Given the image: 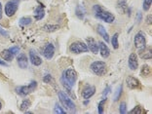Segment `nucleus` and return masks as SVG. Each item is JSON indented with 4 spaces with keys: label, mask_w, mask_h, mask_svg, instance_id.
<instances>
[{
    "label": "nucleus",
    "mask_w": 152,
    "mask_h": 114,
    "mask_svg": "<svg viewBox=\"0 0 152 114\" xmlns=\"http://www.w3.org/2000/svg\"><path fill=\"white\" fill-rule=\"evenodd\" d=\"M88 103H89V99H86V101L84 102V104L86 105V104H88Z\"/></svg>",
    "instance_id": "41"
},
{
    "label": "nucleus",
    "mask_w": 152,
    "mask_h": 114,
    "mask_svg": "<svg viewBox=\"0 0 152 114\" xmlns=\"http://www.w3.org/2000/svg\"><path fill=\"white\" fill-rule=\"evenodd\" d=\"M0 55H1L3 60L6 61H12L13 58H14V55L11 53V51H10L9 49L3 50L1 53H0Z\"/></svg>",
    "instance_id": "20"
},
{
    "label": "nucleus",
    "mask_w": 152,
    "mask_h": 114,
    "mask_svg": "<svg viewBox=\"0 0 152 114\" xmlns=\"http://www.w3.org/2000/svg\"><path fill=\"white\" fill-rule=\"evenodd\" d=\"M19 3H20V0H10V1L7 2L4 8L6 15L8 17H13L15 15L16 12L18 11Z\"/></svg>",
    "instance_id": "6"
},
{
    "label": "nucleus",
    "mask_w": 152,
    "mask_h": 114,
    "mask_svg": "<svg viewBox=\"0 0 152 114\" xmlns=\"http://www.w3.org/2000/svg\"><path fill=\"white\" fill-rule=\"evenodd\" d=\"M93 12H94L96 18L102 20L107 23H111L115 20V17H114L113 14L104 10L101 5H94V7H93Z\"/></svg>",
    "instance_id": "1"
},
{
    "label": "nucleus",
    "mask_w": 152,
    "mask_h": 114,
    "mask_svg": "<svg viewBox=\"0 0 152 114\" xmlns=\"http://www.w3.org/2000/svg\"><path fill=\"white\" fill-rule=\"evenodd\" d=\"M58 96L60 102H61V104H63L64 107H65L68 110H70V111H75V108H76L75 103L71 99V98L68 96V95L66 94V93H64L63 91H58Z\"/></svg>",
    "instance_id": "2"
},
{
    "label": "nucleus",
    "mask_w": 152,
    "mask_h": 114,
    "mask_svg": "<svg viewBox=\"0 0 152 114\" xmlns=\"http://www.w3.org/2000/svg\"><path fill=\"white\" fill-rule=\"evenodd\" d=\"M2 16H3V12H2V4L0 2V20L2 19Z\"/></svg>",
    "instance_id": "38"
},
{
    "label": "nucleus",
    "mask_w": 152,
    "mask_h": 114,
    "mask_svg": "<svg viewBox=\"0 0 152 114\" xmlns=\"http://www.w3.org/2000/svg\"><path fill=\"white\" fill-rule=\"evenodd\" d=\"M54 112L58 113V114H65V110L61 107L60 104L56 103V104H55V107H54Z\"/></svg>",
    "instance_id": "27"
},
{
    "label": "nucleus",
    "mask_w": 152,
    "mask_h": 114,
    "mask_svg": "<svg viewBox=\"0 0 152 114\" xmlns=\"http://www.w3.org/2000/svg\"><path fill=\"white\" fill-rule=\"evenodd\" d=\"M17 61H18L19 66L22 68V69H26V68H27V65H28V60H27V57L23 53L19 54L18 58H17Z\"/></svg>",
    "instance_id": "15"
},
{
    "label": "nucleus",
    "mask_w": 152,
    "mask_h": 114,
    "mask_svg": "<svg viewBox=\"0 0 152 114\" xmlns=\"http://www.w3.org/2000/svg\"><path fill=\"white\" fill-rule=\"evenodd\" d=\"M128 64L131 70H137L139 67V61H137V56L134 53H132L129 56V60H128Z\"/></svg>",
    "instance_id": "12"
},
{
    "label": "nucleus",
    "mask_w": 152,
    "mask_h": 114,
    "mask_svg": "<svg viewBox=\"0 0 152 114\" xmlns=\"http://www.w3.org/2000/svg\"><path fill=\"white\" fill-rule=\"evenodd\" d=\"M1 108H2V103H1V102H0V110H1Z\"/></svg>",
    "instance_id": "42"
},
{
    "label": "nucleus",
    "mask_w": 152,
    "mask_h": 114,
    "mask_svg": "<svg viewBox=\"0 0 152 114\" xmlns=\"http://www.w3.org/2000/svg\"><path fill=\"white\" fill-rule=\"evenodd\" d=\"M118 5H119V7H121V11H122L123 13H125V12H127L128 11V6H127V3H126V1L125 0H122V1H120L119 3H118Z\"/></svg>",
    "instance_id": "31"
},
{
    "label": "nucleus",
    "mask_w": 152,
    "mask_h": 114,
    "mask_svg": "<svg viewBox=\"0 0 152 114\" xmlns=\"http://www.w3.org/2000/svg\"><path fill=\"white\" fill-rule=\"evenodd\" d=\"M37 88V82L36 81H31L28 85H25V86H19V87H16L15 91L18 95L25 96L29 94H31Z\"/></svg>",
    "instance_id": "4"
},
{
    "label": "nucleus",
    "mask_w": 152,
    "mask_h": 114,
    "mask_svg": "<svg viewBox=\"0 0 152 114\" xmlns=\"http://www.w3.org/2000/svg\"><path fill=\"white\" fill-rule=\"evenodd\" d=\"M29 60L31 61V64L35 66H39L42 64V58H41L38 55L36 54L35 51L30 50L29 51Z\"/></svg>",
    "instance_id": "14"
},
{
    "label": "nucleus",
    "mask_w": 152,
    "mask_h": 114,
    "mask_svg": "<svg viewBox=\"0 0 152 114\" xmlns=\"http://www.w3.org/2000/svg\"><path fill=\"white\" fill-rule=\"evenodd\" d=\"M42 28L47 32H53V31H56L57 29L60 28V26H57V25H46V26H44Z\"/></svg>",
    "instance_id": "23"
},
{
    "label": "nucleus",
    "mask_w": 152,
    "mask_h": 114,
    "mask_svg": "<svg viewBox=\"0 0 152 114\" xmlns=\"http://www.w3.org/2000/svg\"><path fill=\"white\" fill-rule=\"evenodd\" d=\"M118 36H119L118 33H114L112 38H111V44H112V47L114 48V49H118V48H119Z\"/></svg>",
    "instance_id": "24"
},
{
    "label": "nucleus",
    "mask_w": 152,
    "mask_h": 114,
    "mask_svg": "<svg viewBox=\"0 0 152 114\" xmlns=\"http://www.w3.org/2000/svg\"><path fill=\"white\" fill-rule=\"evenodd\" d=\"M152 0H143V4H142V9L144 11H148L151 6Z\"/></svg>",
    "instance_id": "30"
},
{
    "label": "nucleus",
    "mask_w": 152,
    "mask_h": 114,
    "mask_svg": "<svg viewBox=\"0 0 152 114\" xmlns=\"http://www.w3.org/2000/svg\"><path fill=\"white\" fill-rule=\"evenodd\" d=\"M34 19L36 20H40L44 18L45 16V10H44V7L43 6H37L35 10H34Z\"/></svg>",
    "instance_id": "17"
},
{
    "label": "nucleus",
    "mask_w": 152,
    "mask_h": 114,
    "mask_svg": "<svg viewBox=\"0 0 152 114\" xmlns=\"http://www.w3.org/2000/svg\"><path fill=\"white\" fill-rule=\"evenodd\" d=\"M140 57L143 60H150L151 58V48L144 47L142 49H140Z\"/></svg>",
    "instance_id": "19"
},
{
    "label": "nucleus",
    "mask_w": 152,
    "mask_h": 114,
    "mask_svg": "<svg viewBox=\"0 0 152 114\" xmlns=\"http://www.w3.org/2000/svg\"><path fill=\"white\" fill-rule=\"evenodd\" d=\"M134 46H136L137 49H142V48L145 47L146 45V39L145 36L142 32H137L134 36Z\"/></svg>",
    "instance_id": "9"
},
{
    "label": "nucleus",
    "mask_w": 152,
    "mask_h": 114,
    "mask_svg": "<svg viewBox=\"0 0 152 114\" xmlns=\"http://www.w3.org/2000/svg\"><path fill=\"white\" fill-rule=\"evenodd\" d=\"M43 81L45 83H51V82H53V77H52V75L50 74H46L44 76V78H43Z\"/></svg>",
    "instance_id": "34"
},
{
    "label": "nucleus",
    "mask_w": 152,
    "mask_h": 114,
    "mask_svg": "<svg viewBox=\"0 0 152 114\" xmlns=\"http://www.w3.org/2000/svg\"><path fill=\"white\" fill-rule=\"evenodd\" d=\"M106 102V99H102L101 102H99V105H98V107H99V114H102L103 111H104V103Z\"/></svg>",
    "instance_id": "28"
},
{
    "label": "nucleus",
    "mask_w": 152,
    "mask_h": 114,
    "mask_svg": "<svg viewBox=\"0 0 152 114\" xmlns=\"http://www.w3.org/2000/svg\"><path fill=\"white\" fill-rule=\"evenodd\" d=\"M126 84L127 87L131 90H140L141 88V83L140 82L139 79L133 77V76H128L126 79Z\"/></svg>",
    "instance_id": "8"
},
{
    "label": "nucleus",
    "mask_w": 152,
    "mask_h": 114,
    "mask_svg": "<svg viewBox=\"0 0 152 114\" xmlns=\"http://www.w3.org/2000/svg\"><path fill=\"white\" fill-rule=\"evenodd\" d=\"M119 112L121 114H125L127 112V105L126 102H121L119 106Z\"/></svg>",
    "instance_id": "32"
},
{
    "label": "nucleus",
    "mask_w": 152,
    "mask_h": 114,
    "mask_svg": "<svg viewBox=\"0 0 152 114\" xmlns=\"http://www.w3.org/2000/svg\"><path fill=\"white\" fill-rule=\"evenodd\" d=\"M110 91H111V88H110L109 86H108V87H106V88H105V90H104V91H103V93H102L103 99H106V96H107V95L110 93Z\"/></svg>",
    "instance_id": "35"
},
{
    "label": "nucleus",
    "mask_w": 152,
    "mask_h": 114,
    "mask_svg": "<svg viewBox=\"0 0 152 114\" xmlns=\"http://www.w3.org/2000/svg\"><path fill=\"white\" fill-rule=\"evenodd\" d=\"M95 93H96L95 86H91V85L86 86L82 91V96L85 99H89L90 98H92V96L95 95Z\"/></svg>",
    "instance_id": "13"
},
{
    "label": "nucleus",
    "mask_w": 152,
    "mask_h": 114,
    "mask_svg": "<svg viewBox=\"0 0 152 114\" xmlns=\"http://www.w3.org/2000/svg\"><path fill=\"white\" fill-rule=\"evenodd\" d=\"M86 44H87V46H88V49L91 51L93 54L99 53V43L96 42L93 37L86 38Z\"/></svg>",
    "instance_id": "11"
},
{
    "label": "nucleus",
    "mask_w": 152,
    "mask_h": 114,
    "mask_svg": "<svg viewBox=\"0 0 152 114\" xmlns=\"http://www.w3.org/2000/svg\"><path fill=\"white\" fill-rule=\"evenodd\" d=\"M96 31H98V33L99 34V35H101L103 39H104L105 42H108V41H109V35H108L107 31L105 30L104 26H102V25H98V26H96Z\"/></svg>",
    "instance_id": "18"
},
{
    "label": "nucleus",
    "mask_w": 152,
    "mask_h": 114,
    "mask_svg": "<svg viewBox=\"0 0 152 114\" xmlns=\"http://www.w3.org/2000/svg\"><path fill=\"white\" fill-rule=\"evenodd\" d=\"M30 105H31V101H30L29 99H23V101L22 102V103H20V111L26 112V110L30 107Z\"/></svg>",
    "instance_id": "21"
},
{
    "label": "nucleus",
    "mask_w": 152,
    "mask_h": 114,
    "mask_svg": "<svg viewBox=\"0 0 152 114\" xmlns=\"http://www.w3.org/2000/svg\"><path fill=\"white\" fill-rule=\"evenodd\" d=\"M42 55L47 60H51L55 55V46L52 43H48L45 45L42 50Z\"/></svg>",
    "instance_id": "10"
},
{
    "label": "nucleus",
    "mask_w": 152,
    "mask_h": 114,
    "mask_svg": "<svg viewBox=\"0 0 152 114\" xmlns=\"http://www.w3.org/2000/svg\"><path fill=\"white\" fill-rule=\"evenodd\" d=\"M141 74H142L144 77H148V76H150V74H151V68L148 66L147 64L143 65V66L141 67Z\"/></svg>",
    "instance_id": "26"
},
{
    "label": "nucleus",
    "mask_w": 152,
    "mask_h": 114,
    "mask_svg": "<svg viewBox=\"0 0 152 114\" xmlns=\"http://www.w3.org/2000/svg\"><path fill=\"white\" fill-rule=\"evenodd\" d=\"M10 51H11V53L15 56V55H17V54H19V52H20V47L19 46H13V47H11L9 49Z\"/></svg>",
    "instance_id": "33"
},
{
    "label": "nucleus",
    "mask_w": 152,
    "mask_h": 114,
    "mask_svg": "<svg viewBox=\"0 0 152 114\" xmlns=\"http://www.w3.org/2000/svg\"><path fill=\"white\" fill-rule=\"evenodd\" d=\"M122 91H123V86L122 85L118 86L117 89H116V91H115V95H114V99H113L114 102H118L119 101L121 94H122Z\"/></svg>",
    "instance_id": "25"
},
{
    "label": "nucleus",
    "mask_w": 152,
    "mask_h": 114,
    "mask_svg": "<svg viewBox=\"0 0 152 114\" xmlns=\"http://www.w3.org/2000/svg\"><path fill=\"white\" fill-rule=\"evenodd\" d=\"M0 34H1V35H3L4 37H9V33L7 32L5 29H3L1 26H0Z\"/></svg>",
    "instance_id": "36"
},
{
    "label": "nucleus",
    "mask_w": 152,
    "mask_h": 114,
    "mask_svg": "<svg viewBox=\"0 0 152 114\" xmlns=\"http://www.w3.org/2000/svg\"><path fill=\"white\" fill-rule=\"evenodd\" d=\"M90 69L92 70V72L98 76H103L106 71H107V66H106V64L104 61H93L90 65Z\"/></svg>",
    "instance_id": "3"
},
{
    "label": "nucleus",
    "mask_w": 152,
    "mask_h": 114,
    "mask_svg": "<svg viewBox=\"0 0 152 114\" xmlns=\"http://www.w3.org/2000/svg\"><path fill=\"white\" fill-rule=\"evenodd\" d=\"M150 20H151V16L149 15L147 17V19H146V22H147V23H151V22H150Z\"/></svg>",
    "instance_id": "40"
},
{
    "label": "nucleus",
    "mask_w": 152,
    "mask_h": 114,
    "mask_svg": "<svg viewBox=\"0 0 152 114\" xmlns=\"http://www.w3.org/2000/svg\"><path fill=\"white\" fill-rule=\"evenodd\" d=\"M137 23H139L141 22V13L140 12L137 13Z\"/></svg>",
    "instance_id": "37"
},
{
    "label": "nucleus",
    "mask_w": 152,
    "mask_h": 114,
    "mask_svg": "<svg viewBox=\"0 0 152 114\" xmlns=\"http://www.w3.org/2000/svg\"><path fill=\"white\" fill-rule=\"evenodd\" d=\"M99 51L101 52V56L102 58H108L109 55H110V51H109V48L107 47V45H106L104 42H99Z\"/></svg>",
    "instance_id": "16"
},
{
    "label": "nucleus",
    "mask_w": 152,
    "mask_h": 114,
    "mask_svg": "<svg viewBox=\"0 0 152 114\" xmlns=\"http://www.w3.org/2000/svg\"><path fill=\"white\" fill-rule=\"evenodd\" d=\"M144 111H143V109H142V107H141L140 105H137L136 107H134V109H132L131 111L129 112V113H131V114H134V113H136V114H142Z\"/></svg>",
    "instance_id": "29"
},
{
    "label": "nucleus",
    "mask_w": 152,
    "mask_h": 114,
    "mask_svg": "<svg viewBox=\"0 0 152 114\" xmlns=\"http://www.w3.org/2000/svg\"><path fill=\"white\" fill-rule=\"evenodd\" d=\"M31 23H32V19L29 18V17H23V18H20L19 20V23L23 26H29Z\"/></svg>",
    "instance_id": "22"
},
{
    "label": "nucleus",
    "mask_w": 152,
    "mask_h": 114,
    "mask_svg": "<svg viewBox=\"0 0 152 114\" xmlns=\"http://www.w3.org/2000/svg\"><path fill=\"white\" fill-rule=\"evenodd\" d=\"M63 78H64L71 86H74L76 81H77V77H78V74L76 70H74L73 68H67L65 69L63 73Z\"/></svg>",
    "instance_id": "7"
},
{
    "label": "nucleus",
    "mask_w": 152,
    "mask_h": 114,
    "mask_svg": "<svg viewBox=\"0 0 152 114\" xmlns=\"http://www.w3.org/2000/svg\"><path fill=\"white\" fill-rule=\"evenodd\" d=\"M69 51L73 54H81L88 52V46L82 41H75V42L71 43L69 46Z\"/></svg>",
    "instance_id": "5"
},
{
    "label": "nucleus",
    "mask_w": 152,
    "mask_h": 114,
    "mask_svg": "<svg viewBox=\"0 0 152 114\" xmlns=\"http://www.w3.org/2000/svg\"><path fill=\"white\" fill-rule=\"evenodd\" d=\"M0 65H4V66H7V64L5 63L4 61H1V60H0Z\"/></svg>",
    "instance_id": "39"
}]
</instances>
